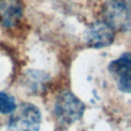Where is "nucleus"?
Segmentation results:
<instances>
[{"label": "nucleus", "mask_w": 131, "mask_h": 131, "mask_svg": "<svg viewBox=\"0 0 131 131\" xmlns=\"http://www.w3.org/2000/svg\"><path fill=\"white\" fill-rule=\"evenodd\" d=\"M104 21L114 30L130 29V0H106L103 7Z\"/></svg>", "instance_id": "nucleus-3"}, {"label": "nucleus", "mask_w": 131, "mask_h": 131, "mask_svg": "<svg viewBox=\"0 0 131 131\" xmlns=\"http://www.w3.org/2000/svg\"><path fill=\"white\" fill-rule=\"evenodd\" d=\"M84 110V103L70 91H62L55 99L54 114L61 125H71L78 121L83 116Z\"/></svg>", "instance_id": "nucleus-2"}, {"label": "nucleus", "mask_w": 131, "mask_h": 131, "mask_svg": "<svg viewBox=\"0 0 131 131\" xmlns=\"http://www.w3.org/2000/svg\"><path fill=\"white\" fill-rule=\"evenodd\" d=\"M15 106V100L11 95L5 92H0V114L12 113Z\"/></svg>", "instance_id": "nucleus-7"}, {"label": "nucleus", "mask_w": 131, "mask_h": 131, "mask_svg": "<svg viewBox=\"0 0 131 131\" xmlns=\"http://www.w3.org/2000/svg\"><path fill=\"white\" fill-rule=\"evenodd\" d=\"M115 39V30L104 20L91 24L85 32V42L93 48L108 46Z\"/></svg>", "instance_id": "nucleus-4"}, {"label": "nucleus", "mask_w": 131, "mask_h": 131, "mask_svg": "<svg viewBox=\"0 0 131 131\" xmlns=\"http://www.w3.org/2000/svg\"><path fill=\"white\" fill-rule=\"evenodd\" d=\"M23 15L20 0H0V24L5 28L16 26Z\"/></svg>", "instance_id": "nucleus-6"}, {"label": "nucleus", "mask_w": 131, "mask_h": 131, "mask_svg": "<svg viewBox=\"0 0 131 131\" xmlns=\"http://www.w3.org/2000/svg\"><path fill=\"white\" fill-rule=\"evenodd\" d=\"M108 71L117 81L119 89L129 93L131 90V61L130 53L126 52L118 59L112 61L108 66Z\"/></svg>", "instance_id": "nucleus-5"}, {"label": "nucleus", "mask_w": 131, "mask_h": 131, "mask_svg": "<svg viewBox=\"0 0 131 131\" xmlns=\"http://www.w3.org/2000/svg\"><path fill=\"white\" fill-rule=\"evenodd\" d=\"M41 113L32 103L24 102L15 106L8 120V131H39Z\"/></svg>", "instance_id": "nucleus-1"}]
</instances>
